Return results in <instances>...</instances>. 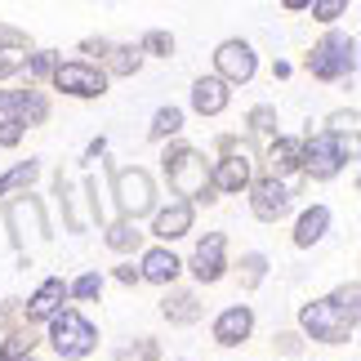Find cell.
<instances>
[{
  "instance_id": "cell-29",
  "label": "cell",
  "mask_w": 361,
  "mask_h": 361,
  "mask_svg": "<svg viewBox=\"0 0 361 361\" xmlns=\"http://www.w3.org/2000/svg\"><path fill=\"white\" fill-rule=\"evenodd\" d=\"M23 63H27V54H23V49H0V76H13Z\"/></svg>"
},
{
  "instance_id": "cell-27",
  "label": "cell",
  "mask_w": 361,
  "mask_h": 361,
  "mask_svg": "<svg viewBox=\"0 0 361 361\" xmlns=\"http://www.w3.org/2000/svg\"><path fill=\"white\" fill-rule=\"evenodd\" d=\"M143 49L165 54V59H170V54H174V36H170V32H147V36H143Z\"/></svg>"
},
{
  "instance_id": "cell-32",
  "label": "cell",
  "mask_w": 361,
  "mask_h": 361,
  "mask_svg": "<svg viewBox=\"0 0 361 361\" xmlns=\"http://www.w3.org/2000/svg\"><path fill=\"white\" fill-rule=\"evenodd\" d=\"M343 130H348V134L357 130V112H335V116H330V134H335V138H339Z\"/></svg>"
},
{
  "instance_id": "cell-15",
  "label": "cell",
  "mask_w": 361,
  "mask_h": 361,
  "mask_svg": "<svg viewBox=\"0 0 361 361\" xmlns=\"http://www.w3.org/2000/svg\"><path fill=\"white\" fill-rule=\"evenodd\" d=\"M192 107H197L201 116H219L228 107V85L224 80H197V85H192Z\"/></svg>"
},
{
  "instance_id": "cell-33",
  "label": "cell",
  "mask_w": 361,
  "mask_h": 361,
  "mask_svg": "<svg viewBox=\"0 0 361 361\" xmlns=\"http://www.w3.org/2000/svg\"><path fill=\"white\" fill-rule=\"evenodd\" d=\"M18 138H23V121H5V125H0V147H13V143H18Z\"/></svg>"
},
{
  "instance_id": "cell-20",
  "label": "cell",
  "mask_w": 361,
  "mask_h": 361,
  "mask_svg": "<svg viewBox=\"0 0 361 361\" xmlns=\"http://www.w3.org/2000/svg\"><path fill=\"white\" fill-rule=\"evenodd\" d=\"M161 312L165 317H170V322H197V317H201V303H197V295H188V290H183V295H170V299H165L161 303Z\"/></svg>"
},
{
  "instance_id": "cell-10",
  "label": "cell",
  "mask_w": 361,
  "mask_h": 361,
  "mask_svg": "<svg viewBox=\"0 0 361 361\" xmlns=\"http://www.w3.org/2000/svg\"><path fill=\"white\" fill-rule=\"evenodd\" d=\"M192 272H197V281H219L224 276V232H210L201 245H197V255H192Z\"/></svg>"
},
{
  "instance_id": "cell-7",
  "label": "cell",
  "mask_w": 361,
  "mask_h": 361,
  "mask_svg": "<svg viewBox=\"0 0 361 361\" xmlns=\"http://www.w3.org/2000/svg\"><path fill=\"white\" fill-rule=\"evenodd\" d=\"M116 205H121L130 219L147 214L152 205H157V197H152V178H147L143 170H121V174H116Z\"/></svg>"
},
{
  "instance_id": "cell-4",
  "label": "cell",
  "mask_w": 361,
  "mask_h": 361,
  "mask_svg": "<svg viewBox=\"0 0 361 361\" xmlns=\"http://www.w3.org/2000/svg\"><path fill=\"white\" fill-rule=\"evenodd\" d=\"M165 174H170V188L178 197H205L210 188V174H205V161L192 147H174L165 152Z\"/></svg>"
},
{
  "instance_id": "cell-1",
  "label": "cell",
  "mask_w": 361,
  "mask_h": 361,
  "mask_svg": "<svg viewBox=\"0 0 361 361\" xmlns=\"http://www.w3.org/2000/svg\"><path fill=\"white\" fill-rule=\"evenodd\" d=\"M353 326H357V281L335 290L330 299H317L303 308V330L322 343H339Z\"/></svg>"
},
{
  "instance_id": "cell-21",
  "label": "cell",
  "mask_w": 361,
  "mask_h": 361,
  "mask_svg": "<svg viewBox=\"0 0 361 361\" xmlns=\"http://www.w3.org/2000/svg\"><path fill=\"white\" fill-rule=\"evenodd\" d=\"M36 174H40V165H36V161L13 165L9 174H0V197H9V192H18V188H32V183H36Z\"/></svg>"
},
{
  "instance_id": "cell-11",
  "label": "cell",
  "mask_w": 361,
  "mask_h": 361,
  "mask_svg": "<svg viewBox=\"0 0 361 361\" xmlns=\"http://www.w3.org/2000/svg\"><path fill=\"white\" fill-rule=\"evenodd\" d=\"M290 210V192L276 183V178H263V183L255 188V214L263 219V224H276Z\"/></svg>"
},
{
  "instance_id": "cell-28",
  "label": "cell",
  "mask_w": 361,
  "mask_h": 361,
  "mask_svg": "<svg viewBox=\"0 0 361 361\" xmlns=\"http://www.w3.org/2000/svg\"><path fill=\"white\" fill-rule=\"evenodd\" d=\"M99 290H103V276H99V272H85V276L72 286V295H76V299H94Z\"/></svg>"
},
{
  "instance_id": "cell-17",
  "label": "cell",
  "mask_w": 361,
  "mask_h": 361,
  "mask_svg": "<svg viewBox=\"0 0 361 361\" xmlns=\"http://www.w3.org/2000/svg\"><path fill=\"white\" fill-rule=\"evenodd\" d=\"M178 268H183V263H178L174 255H170V250H147V259H143V272H138V276H147V281H174V276H178Z\"/></svg>"
},
{
  "instance_id": "cell-23",
  "label": "cell",
  "mask_w": 361,
  "mask_h": 361,
  "mask_svg": "<svg viewBox=\"0 0 361 361\" xmlns=\"http://www.w3.org/2000/svg\"><path fill=\"white\" fill-rule=\"evenodd\" d=\"M138 63H143V49H134V45H121V49H112V72L130 76V72H138Z\"/></svg>"
},
{
  "instance_id": "cell-36",
  "label": "cell",
  "mask_w": 361,
  "mask_h": 361,
  "mask_svg": "<svg viewBox=\"0 0 361 361\" xmlns=\"http://www.w3.org/2000/svg\"><path fill=\"white\" fill-rule=\"evenodd\" d=\"M18 361H36V357H18Z\"/></svg>"
},
{
  "instance_id": "cell-35",
  "label": "cell",
  "mask_w": 361,
  "mask_h": 361,
  "mask_svg": "<svg viewBox=\"0 0 361 361\" xmlns=\"http://www.w3.org/2000/svg\"><path fill=\"white\" fill-rule=\"evenodd\" d=\"M312 13L322 23H330V18H339V13H343V0H322V5H312Z\"/></svg>"
},
{
  "instance_id": "cell-3",
  "label": "cell",
  "mask_w": 361,
  "mask_h": 361,
  "mask_svg": "<svg viewBox=\"0 0 361 361\" xmlns=\"http://www.w3.org/2000/svg\"><path fill=\"white\" fill-rule=\"evenodd\" d=\"M49 339H54V353H59L63 361H76V357H85L94 353V343H99V330H94L80 312H59L54 317V330H49Z\"/></svg>"
},
{
  "instance_id": "cell-12",
  "label": "cell",
  "mask_w": 361,
  "mask_h": 361,
  "mask_svg": "<svg viewBox=\"0 0 361 361\" xmlns=\"http://www.w3.org/2000/svg\"><path fill=\"white\" fill-rule=\"evenodd\" d=\"M250 330H255V312H250L245 303H241V308H228V312L214 322V339L224 343V348H237V343L250 335Z\"/></svg>"
},
{
  "instance_id": "cell-22",
  "label": "cell",
  "mask_w": 361,
  "mask_h": 361,
  "mask_svg": "<svg viewBox=\"0 0 361 361\" xmlns=\"http://www.w3.org/2000/svg\"><path fill=\"white\" fill-rule=\"evenodd\" d=\"M178 130H183V112H178V107H161V112L152 116V138L178 134Z\"/></svg>"
},
{
  "instance_id": "cell-6",
  "label": "cell",
  "mask_w": 361,
  "mask_h": 361,
  "mask_svg": "<svg viewBox=\"0 0 361 361\" xmlns=\"http://www.w3.org/2000/svg\"><path fill=\"white\" fill-rule=\"evenodd\" d=\"M9 228H13V241H18L23 250H27V245H40V241L49 237V228H45V210H40V201H36V197L13 201V205H9Z\"/></svg>"
},
{
  "instance_id": "cell-31",
  "label": "cell",
  "mask_w": 361,
  "mask_h": 361,
  "mask_svg": "<svg viewBox=\"0 0 361 361\" xmlns=\"http://www.w3.org/2000/svg\"><path fill=\"white\" fill-rule=\"evenodd\" d=\"M27 94H32V90H18V94H0V112H18V116H23V107H27ZM18 116H13V121H18Z\"/></svg>"
},
{
  "instance_id": "cell-19",
  "label": "cell",
  "mask_w": 361,
  "mask_h": 361,
  "mask_svg": "<svg viewBox=\"0 0 361 361\" xmlns=\"http://www.w3.org/2000/svg\"><path fill=\"white\" fill-rule=\"evenodd\" d=\"M299 161H303V147L295 143V138H276V143H272V152H268L272 178H276V174H290V170H295Z\"/></svg>"
},
{
  "instance_id": "cell-24",
  "label": "cell",
  "mask_w": 361,
  "mask_h": 361,
  "mask_svg": "<svg viewBox=\"0 0 361 361\" xmlns=\"http://www.w3.org/2000/svg\"><path fill=\"white\" fill-rule=\"evenodd\" d=\"M32 343H36V335H32V330H18V335H13V339L5 343V353H0V361H18L23 353L32 357Z\"/></svg>"
},
{
  "instance_id": "cell-2",
  "label": "cell",
  "mask_w": 361,
  "mask_h": 361,
  "mask_svg": "<svg viewBox=\"0 0 361 361\" xmlns=\"http://www.w3.org/2000/svg\"><path fill=\"white\" fill-rule=\"evenodd\" d=\"M308 72L322 76V80H339V76H353L357 72V40L353 36H326L322 45H312L308 54Z\"/></svg>"
},
{
  "instance_id": "cell-14",
  "label": "cell",
  "mask_w": 361,
  "mask_h": 361,
  "mask_svg": "<svg viewBox=\"0 0 361 361\" xmlns=\"http://www.w3.org/2000/svg\"><path fill=\"white\" fill-rule=\"evenodd\" d=\"M188 228H192V205L188 201H174V205H165V210H157V224H152V232H157L161 241L183 237Z\"/></svg>"
},
{
  "instance_id": "cell-9",
  "label": "cell",
  "mask_w": 361,
  "mask_h": 361,
  "mask_svg": "<svg viewBox=\"0 0 361 361\" xmlns=\"http://www.w3.org/2000/svg\"><path fill=\"white\" fill-rule=\"evenodd\" d=\"M214 67H219V76H224V85L232 80V85H241V80L255 76V49L245 45V40H224L214 54Z\"/></svg>"
},
{
  "instance_id": "cell-16",
  "label": "cell",
  "mask_w": 361,
  "mask_h": 361,
  "mask_svg": "<svg viewBox=\"0 0 361 361\" xmlns=\"http://www.w3.org/2000/svg\"><path fill=\"white\" fill-rule=\"evenodd\" d=\"M326 228H330V210L326 205H312V210H303V219H299V228H295V245H317L326 237Z\"/></svg>"
},
{
  "instance_id": "cell-26",
  "label": "cell",
  "mask_w": 361,
  "mask_h": 361,
  "mask_svg": "<svg viewBox=\"0 0 361 361\" xmlns=\"http://www.w3.org/2000/svg\"><path fill=\"white\" fill-rule=\"evenodd\" d=\"M241 268H245V272H241V281H245V286H259V281H263V272H268V259H263V255H245V259H241Z\"/></svg>"
},
{
  "instance_id": "cell-5",
  "label": "cell",
  "mask_w": 361,
  "mask_h": 361,
  "mask_svg": "<svg viewBox=\"0 0 361 361\" xmlns=\"http://www.w3.org/2000/svg\"><path fill=\"white\" fill-rule=\"evenodd\" d=\"M54 85L63 94H72V99H99L107 90V80H103L99 67H90V63H63V67H54Z\"/></svg>"
},
{
  "instance_id": "cell-8",
  "label": "cell",
  "mask_w": 361,
  "mask_h": 361,
  "mask_svg": "<svg viewBox=\"0 0 361 361\" xmlns=\"http://www.w3.org/2000/svg\"><path fill=\"white\" fill-rule=\"evenodd\" d=\"M343 143L335 134H317L308 147H303V170H308L312 178H330V174H339V165H343Z\"/></svg>"
},
{
  "instance_id": "cell-30",
  "label": "cell",
  "mask_w": 361,
  "mask_h": 361,
  "mask_svg": "<svg viewBox=\"0 0 361 361\" xmlns=\"http://www.w3.org/2000/svg\"><path fill=\"white\" fill-rule=\"evenodd\" d=\"M250 125H255L259 134H272V130H276V116H272V107H255V112H250Z\"/></svg>"
},
{
  "instance_id": "cell-18",
  "label": "cell",
  "mask_w": 361,
  "mask_h": 361,
  "mask_svg": "<svg viewBox=\"0 0 361 361\" xmlns=\"http://www.w3.org/2000/svg\"><path fill=\"white\" fill-rule=\"evenodd\" d=\"M214 183L224 188V192H241L245 183H250V161H245V152L241 157H228L224 165L214 170Z\"/></svg>"
},
{
  "instance_id": "cell-34",
  "label": "cell",
  "mask_w": 361,
  "mask_h": 361,
  "mask_svg": "<svg viewBox=\"0 0 361 361\" xmlns=\"http://www.w3.org/2000/svg\"><path fill=\"white\" fill-rule=\"evenodd\" d=\"M23 67H27L32 76H45V72H54V54H32Z\"/></svg>"
},
{
  "instance_id": "cell-25",
  "label": "cell",
  "mask_w": 361,
  "mask_h": 361,
  "mask_svg": "<svg viewBox=\"0 0 361 361\" xmlns=\"http://www.w3.org/2000/svg\"><path fill=\"white\" fill-rule=\"evenodd\" d=\"M107 245H112V250H134L138 245V232L130 224H112V228H107Z\"/></svg>"
},
{
  "instance_id": "cell-13",
  "label": "cell",
  "mask_w": 361,
  "mask_h": 361,
  "mask_svg": "<svg viewBox=\"0 0 361 361\" xmlns=\"http://www.w3.org/2000/svg\"><path fill=\"white\" fill-rule=\"evenodd\" d=\"M67 299V286H63V276H49L45 286L32 295V303H27V322H45V317L59 312V303Z\"/></svg>"
}]
</instances>
